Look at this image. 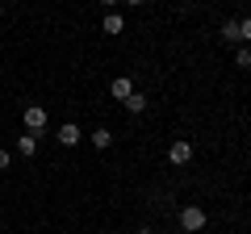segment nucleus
<instances>
[{"label": "nucleus", "instance_id": "f257e3e1", "mask_svg": "<svg viewBox=\"0 0 251 234\" xmlns=\"http://www.w3.org/2000/svg\"><path fill=\"white\" fill-rule=\"evenodd\" d=\"M176 222H180V230H184V234H201L209 217H205V209H201V205H184Z\"/></svg>", "mask_w": 251, "mask_h": 234}, {"label": "nucleus", "instance_id": "f03ea898", "mask_svg": "<svg viewBox=\"0 0 251 234\" xmlns=\"http://www.w3.org/2000/svg\"><path fill=\"white\" fill-rule=\"evenodd\" d=\"M168 163L172 167H188V163H193V142H188V138H176V142L168 146Z\"/></svg>", "mask_w": 251, "mask_h": 234}, {"label": "nucleus", "instance_id": "7ed1b4c3", "mask_svg": "<svg viewBox=\"0 0 251 234\" xmlns=\"http://www.w3.org/2000/svg\"><path fill=\"white\" fill-rule=\"evenodd\" d=\"M21 121H25V130H29V134H38V130H46V121H50V117H46V109H42V105H25Z\"/></svg>", "mask_w": 251, "mask_h": 234}, {"label": "nucleus", "instance_id": "20e7f679", "mask_svg": "<svg viewBox=\"0 0 251 234\" xmlns=\"http://www.w3.org/2000/svg\"><path fill=\"white\" fill-rule=\"evenodd\" d=\"M54 138H59L63 146H75V142H80V138H84V130L75 126V121H67V126H59V130H54Z\"/></svg>", "mask_w": 251, "mask_h": 234}, {"label": "nucleus", "instance_id": "39448f33", "mask_svg": "<svg viewBox=\"0 0 251 234\" xmlns=\"http://www.w3.org/2000/svg\"><path fill=\"white\" fill-rule=\"evenodd\" d=\"M130 92H134V84L126 80V75H117V80H109V96H113V100H126Z\"/></svg>", "mask_w": 251, "mask_h": 234}, {"label": "nucleus", "instance_id": "423d86ee", "mask_svg": "<svg viewBox=\"0 0 251 234\" xmlns=\"http://www.w3.org/2000/svg\"><path fill=\"white\" fill-rule=\"evenodd\" d=\"M34 151H38V134L25 130V134L17 138V155H21V159H34Z\"/></svg>", "mask_w": 251, "mask_h": 234}, {"label": "nucleus", "instance_id": "0eeeda50", "mask_svg": "<svg viewBox=\"0 0 251 234\" xmlns=\"http://www.w3.org/2000/svg\"><path fill=\"white\" fill-rule=\"evenodd\" d=\"M100 29H105V34H126V17H122V13H105Z\"/></svg>", "mask_w": 251, "mask_h": 234}, {"label": "nucleus", "instance_id": "6e6552de", "mask_svg": "<svg viewBox=\"0 0 251 234\" xmlns=\"http://www.w3.org/2000/svg\"><path fill=\"white\" fill-rule=\"evenodd\" d=\"M222 42H230V46H243V38H239V21H222Z\"/></svg>", "mask_w": 251, "mask_h": 234}, {"label": "nucleus", "instance_id": "1a4fd4ad", "mask_svg": "<svg viewBox=\"0 0 251 234\" xmlns=\"http://www.w3.org/2000/svg\"><path fill=\"white\" fill-rule=\"evenodd\" d=\"M122 105H126V113H143V109H147V96H143V92H130Z\"/></svg>", "mask_w": 251, "mask_h": 234}, {"label": "nucleus", "instance_id": "9d476101", "mask_svg": "<svg viewBox=\"0 0 251 234\" xmlns=\"http://www.w3.org/2000/svg\"><path fill=\"white\" fill-rule=\"evenodd\" d=\"M92 146H97V151H109V146H113V134H109L105 126H100V130H92Z\"/></svg>", "mask_w": 251, "mask_h": 234}, {"label": "nucleus", "instance_id": "9b49d317", "mask_svg": "<svg viewBox=\"0 0 251 234\" xmlns=\"http://www.w3.org/2000/svg\"><path fill=\"white\" fill-rule=\"evenodd\" d=\"M234 67H243V71L251 67V46H234Z\"/></svg>", "mask_w": 251, "mask_h": 234}, {"label": "nucleus", "instance_id": "f8f14e48", "mask_svg": "<svg viewBox=\"0 0 251 234\" xmlns=\"http://www.w3.org/2000/svg\"><path fill=\"white\" fill-rule=\"evenodd\" d=\"M239 38H243V46H251V17L239 21Z\"/></svg>", "mask_w": 251, "mask_h": 234}, {"label": "nucleus", "instance_id": "ddd939ff", "mask_svg": "<svg viewBox=\"0 0 251 234\" xmlns=\"http://www.w3.org/2000/svg\"><path fill=\"white\" fill-rule=\"evenodd\" d=\"M0 171H9V151H0Z\"/></svg>", "mask_w": 251, "mask_h": 234}, {"label": "nucleus", "instance_id": "4468645a", "mask_svg": "<svg viewBox=\"0 0 251 234\" xmlns=\"http://www.w3.org/2000/svg\"><path fill=\"white\" fill-rule=\"evenodd\" d=\"M100 4H105V13H113L117 4H122V0H100Z\"/></svg>", "mask_w": 251, "mask_h": 234}, {"label": "nucleus", "instance_id": "2eb2a0df", "mask_svg": "<svg viewBox=\"0 0 251 234\" xmlns=\"http://www.w3.org/2000/svg\"><path fill=\"white\" fill-rule=\"evenodd\" d=\"M122 4H134V9H143V4H147V0H122Z\"/></svg>", "mask_w": 251, "mask_h": 234}, {"label": "nucleus", "instance_id": "dca6fc26", "mask_svg": "<svg viewBox=\"0 0 251 234\" xmlns=\"http://www.w3.org/2000/svg\"><path fill=\"white\" fill-rule=\"evenodd\" d=\"M138 234H155V230H151V226H143V230H138Z\"/></svg>", "mask_w": 251, "mask_h": 234}]
</instances>
